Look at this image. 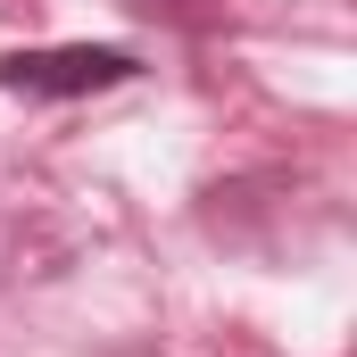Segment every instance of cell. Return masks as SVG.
I'll use <instances>...</instances> for the list:
<instances>
[{"instance_id":"6da1fadb","label":"cell","mask_w":357,"mask_h":357,"mask_svg":"<svg viewBox=\"0 0 357 357\" xmlns=\"http://www.w3.org/2000/svg\"><path fill=\"white\" fill-rule=\"evenodd\" d=\"M133 75H142V59L116 42H50V50L0 59V91H25V100H91V91L133 84Z\"/></svg>"}]
</instances>
